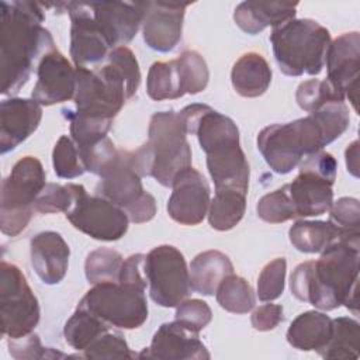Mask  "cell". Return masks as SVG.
I'll list each match as a JSON object with an SVG mask.
<instances>
[{
    "mask_svg": "<svg viewBox=\"0 0 360 360\" xmlns=\"http://www.w3.org/2000/svg\"><path fill=\"white\" fill-rule=\"evenodd\" d=\"M145 274L149 295L160 307H177L191 292L186 259L172 245L156 246L146 255Z\"/></svg>",
    "mask_w": 360,
    "mask_h": 360,
    "instance_id": "11",
    "label": "cell"
},
{
    "mask_svg": "<svg viewBox=\"0 0 360 360\" xmlns=\"http://www.w3.org/2000/svg\"><path fill=\"white\" fill-rule=\"evenodd\" d=\"M146 91L152 100H173L186 94L177 60L155 62L146 79Z\"/></svg>",
    "mask_w": 360,
    "mask_h": 360,
    "instance_id": "29",
    "label": "cell"
},
{
    "mask_svg": "<svg viewBox=\"0 0 360 360\" xmlns=\"http://www.w3.org/2000/svg\"><path fill=\"white\" fill-rule=\"evenodd\" d=\"M273 53L280 70L287 76L321 73L330 45L329 31L309 18H292L273 28Z\"/></svg>",
    "mask_w": 360,
    "mask_h": 360,
    "instance_id": "4",
    "label": "cell"
},
{
    "mask_svg": "<svg viewBox=\"0 0 360 360\" xmlns=\"http://www.w3.org/2000/svg\"><path fill=\"white\" fill-rule=\"evenodd\" d=\"M96 194L117 204L128 214L129 221L142 224L156 214L153 195L143 190L141 176L132 165L131 150H120L115 162L100 176Z\"/></svg>",
    "mask_w": 360,
    "mask_h": 360,
    "instance_id": "9",
    "label": "cell"
},
{
    "mask_svg": "<svg viewBox=\"0 0 360 360\" xmlns=\"http://www.w3.org/2000/svg\"><path fill=\"white\" fill-rule=\"evenodd\" d=\"M176 60L181 73L186 94H197L202 91L210 79V72L204 58L195 51H184Z\"/></svg>",
    "mask_w": 360,
    "mask_h": 360,
    "instance_id": "40",
    "label": "cell"
},
{
    "mask_svg": "<svg viewBox=\"0 0 360 360\" xmlns=\"http://www.w3.org/2000/svg\"><path fill=\"white\" fill-rule=\"evenodd\" d=\"M93 17L111 48L129 42L143 20V3H90Z\"/></svg>",
    "mask_w": 360,
    "mask_h": 360,
    "instance_id": "18",
    "label": "cell"
},
{
    "mask_svg": "<svg viewBox=\"0 0 360 360\" xmlns=\"http://www.w3.org/2000/svg\"><path fill=\"white\" fill-rule=\"evenodd\" d=\"M283 319V307L277 304H264L256 308L250 318L253 328L262 332L274 329Z\"/></svg>",
    "mask_w": 360,
    "mask_h": 360,
    "instance_id": "47",
    "label": "cell"
},
{
    "mask_svg": "<svg viewBox=\"0 0 360 360\" xmlns=\"http://www.w3.org/2000/svg\"><path fill=\"white\" fill-rule=\"evenodd\" d=\"M10 354L14 359H52V357H65V354L53 352L49 347H44L37 335H27L20 339L8 340Z\"/></svg>",
    "mask_w": 360,
    "mask_h": 360,
    "instance_id": "45",
    "label": "cell"
},
{
    "mask_svg": "<svg viewBox=\"0 0 360 360\" xmlns=\"http://www.w3.org/2000/svg\"><path fill=\"white\" fill-rule=\"evenodd\" d=\"M212 318L211 308L202 300H184L177 305L176 322H179L186 329L198 333L204 329Z\"/></svg>",
    "mask_w": 360,
    "mask_h": 360,
    "instance_id": "44",
    "label": "cell"
},
{
    "mask_svg": "<svg viewBox=\"0 0 360 360\" xmlns=\"http://www.w3.org/2000/svg\"><path fill=\"white\" fill-rule=\"evenodd\" d=\"M346 166L354 177H359V142L353 141L346 149Z\"/></svg>",
    "mask_w": 360,
    "mask_h": 360,
    "instance_id": "48",
    "label": "cell"
},
{
    "mask_svg": "<svg viewBox=\"0 0 360 360\" xmlns=\"http://www.w3.org/2000/svg\"><path fill=\"white\" fill-rule=\"evenodd\" d=\"M63 115L70 122V135L79 149L89 148L105 138L112 124L110 120L90 118L70 110H63Z\"/></svg>",
    "mask_w": 360,
    "mask_h": 360,
    "instance_id": "36",
    "label": "cell"
},
{
    "mask_svg": "<svg viewBox=\"0 0 360 360\" xmlns=\"http://www.w3.org/2000/svg\"><path fill=\"white\" fill-rule=\"evenodd\" d=\"M246 194L232 188L215 190L208 207V222L217 231H229L243 218Z\"/></svg>",
    "mask_w": 360,
    "mask_h": 360,
    "instance_id": "28",
    "label": "cell"
},
{
    "mask_svg": "<svg viewBox=\"0 0 360 360\" xmlns=\"http://www.w3.org/2000/svg\"><path fill=\"white\" fill-rule=\"evenodd\" d=\"M145 257L146 255L135 253L122 262L118 274V283L127 284L139 290H145L148 280L145 274Z\"/></svg>",
    "mask_w": 360,
    "mask_h": 360,
    "instance_id": "46",
    "label": "cell"
},
{
    "mask_svg": "<svg viewBox=\"0 0 360 360\" xmlns=\"http://www.w3.org/2000/svg\"><path fill=\"white\" fill-rule=\"evenodd\" d=\"M359 339L360 325L356 319L349 316L332 319V338L319 354L325 359H357Z\"/></svg>",
    "mask_w": 360,
    "mask_h": 360,
    "instance_id": "30",
    "label": "cell"
},
{
    "mask_svg": "<svg viewBox=\"0 0 360 360\" xmlns=\"http://www.w3.org/2000/svg\"><path fill=\"white\" fill-rule=\"evenodd\" d=\"M297 6L298 3L243 1L235 8L233 20L242 31L255 35L269 25L274 28L292 20Z\"/></svg>",
    "mask_w": 360,
    "mask_h": 360,
    "instance_id": "23",
    "label": "cell"
},
{
    "mask_svg": "<svg viewBox=\"0 0 360 360\" xmlns=\"http://www.w3.org/2000/svg\"><path fill=\"white\" fill-rule=\"evenodd\" d=\"M167 201L170 218L181 225H197L208 212L210 187L204 176L191 166L180 172L172 184Z\"/></svg>",
    "mask_w": 360,
    "mask_h": 360,
    "instance_id": "15",
    "label": "cell"
},
{
    "mask_svg": "<svg viewBox=\"0 0 360 360\" xmlns=\"http://www.w3.org/2000/svg\"><path fill=\"white\" fill-rule=\"evenodd\" d=\"M122 256L110 248H98L90 252L86 257L84 273L90 284L118 281L120 269L122 266Z\"/></svg>",
    "mask_w": 360,
    "mask_h": 360,
    "instance_id": "34",
    "label": "cell"
},
{
    "mask_svg": "<svg viewBox=\"0 0 360 360\" xmlns=\"http://www.w3.org/2000/svg\"><path fill=\"white\" fill-rule=\"evenodd\" d=\"M83 357L86 359H132L136 357L132 353L124 339L118 332L107 330L98 336L86 350Z\"/></svg>",
    "mask_w": 360,
    "mask_h": 360,
    "instance_id": "43",
    "label": "cell"
},
{
    "mask_svg": "<svg viewBox=\"0 0 360 360\" xmlns=\"http://www.w3.org/2000/svg\"><path fill=\"white\" fill-rule=\"evenodd\" d=\"M31 264L45 284H58L63 280L70 250L65 239L55 231L37 233L30 243Z\"/></svg>",
    "mask_w": 360,
    "mask_h": 360,
    "instance_id": "22",
    "label": "cell"
},
{
    "mask_svg": "<svg viewBox=\"0 0 360 360\" xmlns=\"http://www.w3.org/2000/svg\"><path fill=\"white\" fill-rule=\"evenodd\" d=\"M37 75L38 80L31 96L38 104L52 105L75 97V69L56 48L39 59Z\"/></svg>",
    "mask_w": 360,
    "mask_h": 360,
    "instance_id": "17",
    "label": "cell"
},
{
    "mask_svg": "<svg viewBox=\"0 0 360 360\" xmlns=\"http://www.w3.org/2000/svg\"><path fill=\"white\" fill-rule=\"evenodd\" d=\"M191 290L202 295H214L225 277L233 273L229 257L219 250H205L190 264Z\"/></svg>",
    "mask_w": 360,
    "mask_h": 360,
    "instance_id": "25",
    "label": "cell"
},
{
    "mask_svg": "<svg viewBox=\"0 0 360 360\" xmlns=\"http://www.w3.org/2000/svg\"><path fill=\"white\" fill-rule=\"evenodd\" d=\"M329 221L339 229V239L359 242L360 232V204L357 198L342 197L332 202Z\"/></svg>",
    "mask_w": 360,
    "mask_h": 360,
    "instance_id": "37",
    "label": "cell"
},
{
    "mask_svg": "<svg viewBox=\"0 0 360 360\" xmlns=\"http://www.w3.org/2000/svg\"><path fill=\"white\" fill-rule=\"evenodd\" d=\"M66 218L76 229L105 242L122 238L129 222L125 210L101 195H89L86 190L66 212Z\"/></svg>",
    "mask_w": 360,
    "mask_h": 360,
    "instance_id": "12",
    "label": "cell"
},
{
    "mask_svg": "<svg viewBox=\"0 0 360 360\" xmlns=\"http://www.w3.org/2000/svg\"><path fill=\"white\" fill-rule=\"evenodd\" d=\"M53 170L60 179H75L86 172L82 155L75 141L62 135L52 152Z\"/></svg>",
    "mask_w": 360,
    "mask_h": 360,
    "instance_id": "38",
    "label": "cell"
},
{
    "mask_svg": "<svg viewBox=\"0 0 360 360\" xmlns=\"http://www.w3.org/2000/svg\"><path fill=\"white\" fill-rule=\"evenodd\" d=\"M260 219L270 224H281L288 219L297 218L294 205L287 193L285 184L266 195H263L256 205Z\"/></svg>",
    "mask_w": 360,
    "mask_h": 360,
    "instance_id": "39",
    "label": "cell"
},
{
    "mask_svg": "<svg viewBox=\"0 0 360 360\" xmlns=\"http://www.w3.org/2000/svg\"><path fill=\"white\" fill-rule=\"evenodd\" d=\"M72 21L70 56L76 68H89L107 59L111 45L97 25L89 3H62Z\"/></svg>",
    "mask_w": 360,
    "mask_h": 360,
    "instance_id": "13",
    "label": "cell"
},
{
    "mask_svg": "<svg viewBox=\"0 0 360 360\" xmlns=\"http://www.w3.org/2000/svg\"><path fill=\"white\" fill-rule=\"evenodd\" d=\"M146 145L152 156L150 176L165 187H172L176 176L191 166V149L180 112H155Z\"/></svg>",
    "mask_w": 360,
    "mask_h": 360,
    "instance_id": "7",
    "label": "cell"
},
{
    "mask_svg": "<svg viewBox=\"0 0 360 360\" xmlns=\"http://www.w3.org/2000/svg\"><path fill=\"white\" fill-rule=\"evenodd\" d=\"M79 309L87 311L110 326L135 329L148 319L145 290L118 281L94 284L79 301Z\"/></svg>",
    "mask_w": 360,
    "mask_h": 360,
    "instance_id": "8",
    "label": "cell"
},
{
    "mask_svg": "<svg viewBox=\"0 0 360 360\" xmlns=\"http://www.w3.org/2000/svg\"><path fill=\"white\" fill-rule=\"evenodd\" d=\"M231 82L242 97H259L270 86L271 69L260 53L248 52L233 63Z\"/></svg>",
    "mask_w": 360,
    "mask_h": 360,
    "instance_id": "26",
    "label": "cell"
},
{
    "mask_svg": "<svg viewBox=\"0 0 360 360\" xmlns=\"http://www.w3.org/2000/svg\"><path fill=\"white\" fill-rule=\"evenodd\" d=\"M359 242L336 239L315 262L295 267L290 278L292 295L315 308L332 311L342 304L357 314Z\"/></svg>",
    "mask_w": 360,
    "mask_h": 360,
    "instance_id": "1",
    "label": "cell"
},
{
    "mask_svg": "<svg viewBox=\"0 0 360 360\" xmlns=\"http://www.w3.org/2000/svg\"><path fill=\"white\" fill-rule=\"evenodd\" d=\"M295 98L298 105L308 112L316 110L326 101H345V97L326 79H311L302 82L297 89Z\"/></svg>",
    "mask_w": 360,
    "mask_h": 360,
    "instance_id": "41",
    "label": "cell"
},
{
    "mask_svg": "<svg viewBox=\"0 0 360 360\" xmlns=\"http://www.w3.org/2000/svg\"><path fill=\"white\" fill-rule=\"evenodd\" d=\"M86 188L82 184L68 183L65 186L56 183H46L42 191L38 194L34 208L41 214H55V212H68L79 195Z\"/></svg>",
    "mask_w": 360,
    "mask_h": 360,
    "instance_id": "33",
    "label": "cell"
},
{
    "mask_svg": "<svg viewBox=\"0 0 360 360\" xmlns=\"http://www.w3.org/2000/svg\"><path fill=\"white\" fill-rule=\"evenodd\" d=\"M309 115L316 121L319 125L325 145L333 142L336 138H339L349 127L350 115L349 108L346 107L345 101H326L325 104L319 105L316 110L311 111Z\"/></svg>",
    "mask_w": 360,
    "mask_h": 360,
    "instance_id": "35",
    "label": "cell"
},
{
    "mask_svg": "<svg viewBox=\"0 0 360 360\" xmlns=\"http://www.w3.org/2000/svg\"><path fill=\"white\" fill-rule=\"evenodd\" d=\"M0 68L1 93H17L30 79L34 63L55 48L42 27L41 4L32 1H1Z\"/></svg>",
    "mask_w": 360,
    "mask_h": 360,
    "instance_id": "2",
    "label": "cell"
},
{
    "mask_svg": "<svg viewBox=\"0 0 360 360\" xmlns=\"http://www.w3.org/2000/svg\"><path fill=\"white\" fill-rule=\"evenodd\" d=\"M332 338V319L318 311H307L298 315L287 330V342L305 352H322Z\"/></svg>",
    "mask_w": 360,
    "mask_h": 360,
    "instance_id": "24",
    "label": "cell"
},
{
    "mask_svg": "<svg viewBox=\"0 0 360 360\" xmlns=\"http://www.w3.org/2000/svg\"><path fill=\"white\" fill-rule=\"evenodd\" d=\"M326 80L349 101L357 111L359 70H360V35L346 32L330 41L326 53Z\"/></svg>",
    "mask_w": 360,
    "mask_h": 360,
    "instance_id": "14",
    "label": "cell"
},
{
    "mask_svg": "<svg viewBox=\"0 0 360 360\" xmlns=\"http://www.w3.org/2000/svg\"><path fill=\"white\" fill-rule=\"evenodd\" d=\"M292 246L304 253H319L339 239V229L330 221H297L288 231Z\"/></svg>",
    "mask_w": 360,
    "mask_h": 360,
    "instance_id": "27",
    "label": "cell"
},
{
    "mask_svg": "<svg viewBox=\"0 0 360 360\" xmlns=\"http://www.w3.org/2000/svg\"><path fill=\"white\" fill-rule=\"evenodd\" d=\"M215 295L218 304L232 314H248L255 307V294L250 284L233 273L224 278Z\"/></svg>",
    "mask_w": 360,
    "mask_h": 360,
    "instance_id": "32",
    "label": "cell"
},
{
    "mask_svg": "<svg viewBox=\"0 0 360 360\" xmlns=\"http://www.w3.org/2000/svg\"><path fill=\"white\" fill-rule=\"evenodd\" d=\"M287 262L284 257H277L267 263L257 278V297L267 302L278 298L284 291Z\"/></svg>",
    "mask_w": 360,
    "mask_h": 360,
    "instance_id": "42",
    "label": "cell"
},
{
    "mask_svg": "<svg viewBox=\"0 0 360 360\" xmlns=\"http://www.w3.org/2000/svg\"><path fill=\"white\" fill-rule=\"evenodd\" d=\"M42 108L32 98H7L0 104V152L15 149L39 125Z\"/></svg>",
    "mask_w": 360,
    "mask_h": 360,
    "instance_id": "19",
    "label": "cell"
},
{
    "mask_svg": "<svg viewBox=\"0 0 360 360\" xmlns=\"http://www.w3.org/2000/svg\"><path fill=\"white\" fill-rule=\"evenodd\" d=\"M139 357L148 359H173V360H202L210 359V353L198 333H194L179 322L160 325L155 332L150 346Z\"/></svg>",
    "mask_w": 360,
    "mask_h": 360,
    "instance_id": "20",
    "label": "cell"
},
{
    "mask_svg": "<svg viewBox=\"0 0 360 360\" xmlns=\"http://www.w3.org/2000/svg\"><path fill=\"white\" fill-rule=\"evenodd\" d=\"M333 183L309 169L300 167L298 176L285 184L295 215L318 217L328 212L333 202Z\"/></svg>",
    "mask_w": 360,
    "mask_h": 360,
    "instance_id": "21",
    "label": "cell"
},
{
    "mask_svg": "<svg viewBox=\"0 0 360 360\" xmlns=\"http://www.w3.org/2000/svg\"><path fill=\"white\" fill-rule=\"evenodd\" d=\"M1 333L10 339L24 338L39 322V304L22 271L13 263L0 264Z\"/></svg>",
    "mask_w": 360,
    "mask_h": 360,
    "instance_id": "10",
    "label": "cell"
},
{
    "mask_svg": "<svg viewBox=\"0 0 360 360\" xmlns=\"http://www.w3.org/2000/svg\"><path fill=\"white\" fill-rule=\"evenodd\" d=\"M110 328L111 326L108 323L96 315L77 308L76 312L68 319L63 335L69 346H72L75 350L84 352L98 336L110 330Z\"/></svg>",
    "mask_w": 360,
    "mask_h": 360,
    "instance_id": "31",
    "label": "cell"
},
{
    "mask_svg": "<svg viewBox=\"0 0 360 360\" xmlns=\"http://www.w3.org/2000/svg\"><path fill=\"white\" fill-rule=\"evenodd\" d=\"M187 134L197 135L207 155V169L215 190L232 188L248 194L249 163L239 145V129L226 115L205 104H191L180 111Z\"/></svg>",
    "mask_w": 360,
    "mask_h": 360,
    "instance_id": "3",
    "label": "cell"
},
{
    "mask_svg": "<svg viewBox=\"0 0 360 360\" xmlns=\"http://www.w3.org/2000/svg\"><path fill=\"white\" fill-rule=\"evenodd\" d=\"M188 3H143L142 32L146 45L158 52L174 49L181 38L184 10Z\"/></svg>",
    "mask_w": 360,
    "mask_h": 360,
    "instance_id": "16",
    "label": "cell"
},
{
    "mask_svg": "<svg viewBox=\"0 0 360 360\" xmlns=\"http://www.w3.org/2000/svg\"><path fill=\"white\" fill-rule=\"evenodd\" d=\"M325 146L323 134L312 115L287 124H273L257 135V149L278 174H287L301 160Z\"/></svg>",
    "mask_w": 360,
    "mask_h": 360,
    "instance_id": "5",
    "label": "cell"
},
{
    "mask_svg": "<svg viewBox=\"0 0 360 360\" xmlns=\"http://www.w3.org/2000/svg\"><path fill=\"white\" fill-rule=\"evenodd\" d=\"M45 183V172L34 156L21 158L1 183L0 226L8 236L24 231L35 211L34 202Z\"/></svg>",
    "mask_w": 360,
    "mask_h": 360,
    "instance_id": "6",
    "label": "cell"
}]
</instances>
